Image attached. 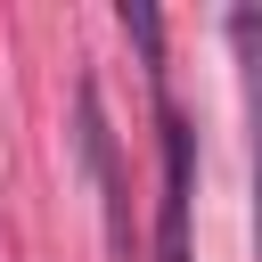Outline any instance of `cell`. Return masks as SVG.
Masks as SVG:
<instances>
[{"label":"cell","mask_w":262,"mask_h":262,"mask_svg":"<svg viewBox=\"0 0 262 262\" xmlns=\"http://www.w3.org/2000/svg\"><path fill=\"white\" fill-rule=\"evenodd\" d=\"M196 180V139L180 123V106L164 98V205H156V262H196L188 254V188Z\"/></svg>","instance_id":"6da1fadb"},{"label":"cell","mask_w":262,"mask_h":262,"mask_svg":"<svg viewBox=\"0 0 262 262\" xmlns=\"http://www.w3.org/2000/svg\"><path fill=\"white\" fill-rule=\"evenodd\" d=\"M74 123H82V164H90V188H98V213H106V246H115V262H131V221H123V172H115L106 106H98V90H90V82L74 90Z\"/></svg>","instance_id":"7a4b0ae2"},{"label":"cell","mask_w":262,"mask_h":262,"mask_svg":"<svg viewBox=\"0 0 262 262\" xmlns=\"http://www.w3.org/2000/svg\"><path fill=\"white\" fill-rule=\"evenodd\" d=\"M237 82H246V131H254V246H262V8H229Z\"/></svg>","instance_id":"3957f363"}]
</instances>
